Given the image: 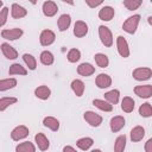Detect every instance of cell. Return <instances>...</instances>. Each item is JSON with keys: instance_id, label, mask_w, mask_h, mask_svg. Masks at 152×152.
<instances>
[{"instance_id": "cell-9", "label": "cell", "mask_w": 152, "mask_h": 152, "mask_svg": "<svg viewBox=\"0 0 152 152\" xmlns=\"http://www.w3.org/2000/svg\"><path fill=\"white\" fill-rule=\"evenodd\" d=\"M28 135V128L26 127V126H18V127H15L13 131H12V133H11V138L13 139V140H15V141H18V140H20V139H24V138H26Z\"/></svg>"}, {"instance_id": "cell-2", "label": "cell", "mask_w": 152, "mask_h": 152, "mask_svg": "<svg viewBox=\"0 0 152 152\" xmlns=\"http://www.w3.org/2000/svg\"><path fill=\"white\" fill-rule=\"evenodd\" d=\"M99 36H100V39L102 42V44L107 48H110L112 44H113V36H112V32L107 27V26H99Z\"/></svg>"}, {"instance_id": "cell-29", "label": "cell", "mask_w": 152, "mask_h": 152, "mask_svg": "<svg viewBox=\"0 0 152 152\" xmlns=\"http://www.w3.org/2000/svg\"><path fill=\"white\" fill-rule=\"evenodd\" d=\"M15 152H36V148H34V145L32 142L25 141V142L19 144L15 147Z\"/></svg>"}, {"instance_id": "cell-21", "label": "cell", "mask_w": 152, "mask_h": 152, "mask_svg": "<svg viewBox=\"0 0 152 152\" xmlns=\"http://www.w3.org/2000/svg\"><path fill=\"white\" fill-rule=\"evenodd\" d=\"M145 135V129L141 127V126H135L134 128H132L131 131V139L132 141L137 142V141H140Z\"/></svg>"}, {"instance_id": "cell-30", "label": "cell", "mask_w": 152, "mask_h": 152, "mask_svg": "<svg viewBox=\"0 0 152 152\" xmlns=\"http://www.w3.org/2000/svg\"><path fill=\"white\" fill-rule=\"evenodd\" d=\"M8 74L10 75H26L27 71L24 66H21L19 63H14L10 66V70H8Z\"/></svg>"}, {"instance_id": "cell-28", "label": "cell", "mask_w": 152, "mask_h": 152, "mask_svg": "<svg viewBox=\"0 0 152 152\" xmlns=\"http://www.w3.org/2000/svg\"><path fill=\"white\" fill-rule=\"evenodd\" d=\"M93 104L95 107H97L99 109L103 110V112H112V109H113V106L110 103H108L107 101H103V100H99V99L94 100L93 101Z\"/></svg>"}, {"instance_id": "cell-11", "label": "cell", "mask_w": 152, "mask_h": 152, "mask_svg": "<svg viewBox=\"0 0 152 152\" xmlns=\"http://www.w3.org/2000/svg\"><path fill=\"white\" fill-rule=\"evenodd\" d=\"M114 14H115V11H114V8L110 7V6H103V7L99 11V18H100L101 20H103V21H109V20H112L113 17H114Z\"/></svg>"}, {"instance_id": "cell-41", "label": "cell", "mask_w": 152, "mask_h": 152, "mask_svg": "<svg viewBox=\"0 0 152 152\" xmlns=\"http://www.w3.org/2000/svg\"><path fill=\"white\" fill-rule=\"evenodd\" d=\"M145 151H146V152H152V139H148V140L146 141Z\"/></svg>"}, {"instance_id": "cell-16", "label": "cell", "mask_w": 152, "mask_h": 152, "mask_svg": "<svg viewBox=\"0 0 152 152\" xmlns=\"http://www.w3.org/2000/svg\"><path fill=\"white\" fill-rule=\"evenodd\" d=\"M77 72L82 76H90L95 72V68L90 63H82L77 66Z\"/></svg>"}, {"instance_id": "cell-25", "label": "cell", "mask_w": 152, "mask_h": 152, "mask_svg": "<svg viewBox=\"0 0 152 152\" xmlns=\"http://www.w3.org/2000/svg\"><path fill=\"white\" fill-rule=\"evenodd\" d=\"M119 96H120V93H119V90H116V89L109 90V91H107V93L104 94V99H106L107 102L110 103V104H115V103H118V101H119Z\"/></svg>"}, {"instance_id": "cell-24", "label": "cell", "mask_w": 152, "mask_h": 152, "mask_svg": "<svg viewBox=\"0 0 152 152\" xmlns=\"http://www.w3.org/2000/svg\"><path fill=\"white\" fill-rule=\"evenodd\" d=\"M71 89L74 90V93L76 94V96H82L83 91H84V83L81 80H74L71 82Z\"/></svg>"}, {"instance_id": "cell-3", "label": "cell", "mask_w": 152, "mask_h": 152, "mask_svg": "<svg viewBox=\"0 0 152 152\" xmlns=\"http://www.w3.org/2000/svg\"><path fill=\"white\" fill-rule=\"evenodd\" d=\"M132 75L138 81H146L152 76V70L150 68H137L133 70Z\"/></svg>"}, {"instance_id": "cell-31", "label": "cell", "mask_w": 152, "mask_h": 152, "mask_svg": "<svg viewBox=\"0 0 152 152\" xmlns=\"http://www.w3.org/2000/svg\"><path fill=\"white\" fill-rule=\"evenodd\" d=\"M94 58H95L96 64H97L100 68H107L108 64H109V59H108V57H107L104 53H96V55L94 56Z\"/></svg>"}, {"instance_id": "cell-20", "label": "cell", "mask_w": 152, "mask_h": 152, "mask_svg": "<svg viewBox=\"0 0 152 152\" xmlns=\"http://www.w3.org/2000/svg\"><path fill=\"white\" fill-rule=\"evenodd\" d=\"M43 125H44L45 127L50 128L51 131H55V132L58 131V128H59V121H58L56 118H52V116H46V118H44Z\"/></svg>"}, {"instance_id": "cell-6", "label": "cell", "mask_w": 152, "mask_h": 152, "mask_svg": "<svg viewBox=\"0 0 152 152\" xmlns=\"http://www.w3.org/2000/svg\"><path fill=\"white\" fill-rule=\"evenodd\" d=\"M1 36L2 38L5 39H8V40H15L18 38H20L23 36V30L21 28H10V30H2L1 31Z\"/></svg>"}, {"instance_id": "cell-33", "label": "cell", "mask_w": 152, "mask_h": 152, "mask_svg": "<svg viewBox=\"0 0 152 152\" xmlns=\"http://www.w3.org/2000/svg\"><path fill=\"white\" fill-rule=\"evenodd\" d=\"M40 62L44 65H51L53 63V55L50 51H43L40 53Z\"/></svg>"}, {"instance_id": "cell-8", "label": "cell", "mask_w": 152, "mask_h": 152, "mask_svg": "<svg viewBox=\"0 0 152 152\" xmlns=\"http://www.w3.org/2000/svg\"><path fill=\"white\" fill-rule=\"evenodd\" d=\"M135 95L142 99H148L152 95V86L151 84H145V86H137L134 88Z\"/></svg>"}, {"instance_id": "cell-4", "label": "cell", "mask_w": 152, "mask_h": 152, "mask_svg": "<svg viewBox=\"0 0 152 152\" xmlns=\"http://www.w3.org/2000/svg\"><path fill=\"white\" fill-rule=\"evenodd\" d=\"M116 46H118V52L121 57L126 58L129 56V49H128V44H127V40L122 37V36H119L116 38Z\"/></svg>"}, {"instance_id": "cell-14", "label": "cell", "mask_w": 152, "mask_h": 152, "mask_svg": "<svg viewBox=\"0 0 152 152\" xmlns=\"http://www.w3.org/2000/svg\"><path fill=\"white\" fill-rule=\"evenodd\" d=\"M1 50H2V53L5 55L6 58L8 59H15L18 57V52L14 48H12L10 44L7 43H2L1 44Z\"/></svg>"}, {"instance_id": "cell-23", "label": "cell", "mask_w": 152, "mask_h": 152, "mask_svg": "<svg viewBox=\"0 0 152 152\" xmlns=\"http://www.w3.org/2000/svg\"><path fill=\"white\" fill-rule=\"evenodd\" d=\"M121 109L126 113H131L134 109V100L129 96H126L121 101Z\"/></svg>"}, {"instance_id": "cell-27", "label": "cell", "mask_w": 152, "mask_h": 152, "mask_svg": "<svg viewBox=\"0 0 152 152\" xmlns=\"http://www.w3.org/2000/svg\"><path fill=\"white\" fill-rule=\"evenodd\" d=\"M126 147V135H119L114 144V152H124Z\"/></svg>"}, {"instance_id": "cell-1", "label": "cell", "mask_w": 152, "mask_h": 152, "mask_svg": "<svg viewBox=\"0 0 152 152\" xmlns=\"http://www.w3.org/2000/svg\"><path fill=\"white\" fill-rule=\"evenodd\" d=\"M140 21V15L139 14H134L132 17H129L122 25V28L124 31H126L127 33H131L133 34L135 31H137V27H138V24Z\"/></svg>"}, {"instance_id": "cell-17", "label": "cell", "mask_w": 152, "mask_h": 152, "mask_svg": "<svg viewBox=\"0 0 152 152\" xmlns=\"http://www.w3.org/2000/svg\"><path fill=\"white\" fill-rule=\"evenodd\" d=\"M34 140H36V142H37V145H38V148L40 150V151H46L48 148H49V140H48V138L43 134V133H38V134H36V137H34Z\"/></svg>"}, {"instance_id": "cell-15", "label": "cell", "mask_w": 152, "mask_h": 152, "mask_svg": "<svg viewBox=\"0 0 152 152\" xmlns=\"http://www.w3.org/2000/svg\"><path fill=\"white\" fill-rule=\"evenodd\" d=\"M124 126H125V119H124V116L118 115V116H114V118L110 119V129H112V132L116 133Z\"/></svg>"}, {"instance_id": "cell-35", "label": "cell", "mask_w": 152, "mask_h": 152, "mask_svg": "<svg viewBox=\"0 0 152 152\" xmlns=\"http://www.w3.org/2000/svg\"><path fill=\"white\" fill-rule=\"evenodd\" d=\"M139 114L141 116H144V118H150L152 115V107H151V104L148 102L142 103L140 106V108H139Z\"/></svg>"}, {"instance_id": "cell-37", "label": "cell", "mask_w": 152, "mask_h": 152, "mask_svg": "<svg viewBox=\"0 0 152 152\" xmlns=\"http://www.w3.org/2000/svg\"><path fill=\"white\" fill-rule=\"evenodd\" d=\"M66 58H68V61L71 62V63L77 62V61L81 58V52H80V50H77V49H71V50H69Z\"/></svg>"}, {"instance_id": "cell-22", "label": "cell", "mask_w": 152, "mask_h": 152, "mask_svg": "<svg viewBox=\"0 0 152 152\" xmlns=\"http://www.w3.org/2000/svg\"><path fill=\"white\" fill-rule=\"evenodd\" d=\"M50 94H51V91H50V89L46 86H39L34 90V95L38 99H40V100H48L49 96H50Z\"/></svg>"}, {"instance_id": "cell-32", "label": "cell", "mask_w": 152, "mask_h": 152, "mask_svg": "<svg viewBox=\"0 0 152 152\" xmlns=\"http://www.w3.org/2000/svg\"><path fill=\"white\" fill-rule=\"evenodd\" d=\"M93 144H94V140H93L91 138H81V139H78L77 142H76L77 147H80V148L83 150V151L88 150Z\"/></svg>"}, {"instance_id": "cell-38", "label": "cell", "mask_w": 152, "mask_h": 152, "mask_svg": "<svg viewBox=\"0 0 152 152\" xmlns=\"http://www.w3.org/2000/svg\"><path fill=\"white\" fill-rule=\"evenodd\" d=\"M141 4H142L141 0H125V1H124V6H125L127 10H129V11L137 10Z\"/></svg>"}, {"instance_id": "cell-13", "label": "cell", "mask_w": 152, "mask_h": 152, "mask_svg": "<svg viewBox=\"0 0 152 152\" xmlns=\"http://www.w3.org/2000/svg\"><path fill=\"white\" fill-rule=\"evenodd\" d=\"M95 83H96V86H97L99 88H101V89L108 88V87L112 84V78H110V76L107 75V74H100V75L96 77Z\"/></svg>"}, {"instance_id": "cell-43", "label": "cell", "mask_w": 152, "mask_h": 152, "mask_svg": "<svg viewBox=\"0 0 152 152\" xmlns=\"http://www.w3.org/2000/svg\"><path fill=\"white\" fill-rule=\"evenodd\" d=\"M91 152H101V150H99V148H96V150H93Z\"/></svg>"}, {"instance_id": "cell-26", "label": "cell", "mask_w": 152, "mask_h": 152, "mask_svg": "<svg viewBox=\"0 0 152 152\" xmlns=\"http://www.w3.org/2000/svg\"><path fill=\"white\" fill-rule=\"evenodd\" d=\"M17 86V80L15 78H6V80H0V91H5L8 89H12Z\"/></svg>"}, {"instance_id": "cell-12", "label": "cell", "mask_w": 152, "mask_h": 152, "mask_svg": "<svg viewBox=\"0 0 152 152\" xmlns=\"http://www.w3.org/2000/svg\"><path fill=\"white\" fill-rule=\"evenodd\" d=\"M58 11V7L56 5V2L53 1H45L43 4V13L46 17H53Z\"/></svg>"}, {"instance_id": "cell-34", "label": "cell", "mask_w": 152, "mask_h": 152, "mask_svg": "<svg viewBox=\"0 0 152 152\" xmlns=\"http://www.w3.org/2000/svg\"><path fill=\"white\" fill-rule=\"evenodd\" d=\"M23 59H24V62L26 63V65L28 66V69L34 70V69L37 68V61H36V58H34L32 55L25 53V55L23 56Z\"/></svg>"}, {"instance_id": "cell-36", "label": "cell", "mask_w": 152, "mask_h": 152, "mask_svg": "<svg viewBox=\"0 0 152 152\" xmlns=\"http://www.w3.org/2000/svg\"><path fill=\"white\" fill-rule=\"evenodd\" d=\"M17 101H18L17 97H2V99H0V112L5 110L8 106L15 103Z\"/></svg>"}, {"instance_id": "cell-7", "label": "cell", "mask_w": 152, "mask_h": 152, "mask_svg": "<svg viewBox=\"0 0 152 152\" xmlns=\"http://www.w3.org/2000/svg\"><path fill=\"white\" fill-rule=\"evenodd\" d=\"M56 39V36L55 33L51 31V30H44L42 33H40V37H39V40H40V44L43 46H48V45H51Z\"/></svg>"}, {"instance_id": "cell-19", "label": "cell", "mask_w": 152, "mask_h": 152, "mask_svg": "<svg viewBox=\"0 0 152 152\" xmlns=\"http://www.w3.org/2000/svg\"><path fill=\"white\" fill-rule=\"evenodd\" d=\"M70 24H71V17L69 14H62L58 19V23H57L58 30L59 31H65V30L69 28Z\"/></svg>"}, {"instance_id": "cell-42", "label": "cell", "mask_w": 152, "mask_h": 152, "mask_svg": "<svg viewBox=\"0 0 152 152\" xmlns=\"http://www.w3.org/2000/svg\"><path fill=\"white\" fill-rule=\"evenodd\" d=\"M63 152H76V150L74 147H71V146H65L63 148Z\"/></svg>"}, {"instance_id": "cell-10", "label": "cell", "mask_w": 152, "mask_h": 152, "mask_svg": "<svg viewBox=\"0 0 152 152\" xmlns=\"http://www.w3.org/2000/svg\"><path fill=\"white\" fill-rule=\"evenodd\" d=\"M87 33H88V25L82 20H77L74 25V34L77 38H82Z\"/></svg>"}, {"instance_id": "cell-39", "label": "cell", "mask_w": 152, "mask_h": 152, "mask_svg": "<svg viewBox=\"0 0 152 152\" xmlns=\"http://www.w3.org/2000/svg\"><path fill=\"white\" fill-rule=\"evenodd\" d=\"M7 15H8V8H7V7H4V8L0 11V27L6 24Z\"/></svg>"}, {"instance_id": "cell-40", "label": "cell", "mask_w": 152, "mask_h": 152, "mask_svg": "<svg viewBox=\"0 0 152 152\" xmlns=\"http://www.w3.org/2000/svg\"><path fill=\"white\" fill-rule=\"evenodd\" d=\"M86 4L89 6V7H96V6H99V5H101L102 4V1L101 0H99V1H90V0H87L86 1Z\"/></svg>"}, {"instance_id": "cell-5", "label": "cell", "mask_w": 152, "mask_h": 152, "mask_svg": "<svg viewBox=\"0 0 152 152\" xmlns=\"http://www.w3.org/2000/svg\"><path fill=\"white\" fill-rule=\"evenodd\" d=\"M84 120H86L90 126H93V127H97V126H100L101 122H102L101 115H99V114H96L95 112H91V110H88V112L84 113Z\"/></svg>"}, {"instance_id": "cell-44", "label": "cell", "mask_w": 152, "mask_h": 152, "mask_svg": "<svg viewBox=\"0 0 152 152\" xmlns=\"http://www.w3.org/2000/svg\"><path fill=\"white\" fill-rule=\"evenodd\" d=\"M0 7H2V1L0 0Z\"/></svg>"}, {"instance_id": "cell-18", "label": "cell", "mask_w": 152, "mask_h": 152, "mask_svg": "<svg viewBox=\"0 0 152 152\" xmlns=\"http://www.w3.org/2000/svg\"><path fill=\"white\" fill-rule=\"evenodd\" d=\"M11 13H12V17L14 19H20V18H23V17H25L27 14V11L23 6H20L19 4H13Z\"/></svg>"}]
</instances>
